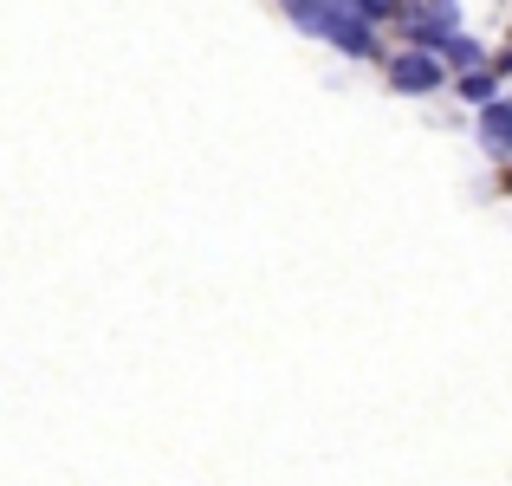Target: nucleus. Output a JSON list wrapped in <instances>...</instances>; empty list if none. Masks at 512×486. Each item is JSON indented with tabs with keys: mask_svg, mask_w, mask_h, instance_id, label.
Returning <instances> with one entry per match:
<instances>
[{
	"mask_svg": "<svg viewBox=\"0 0 512 486\" xmlns=\"http://www.w3.org/2000/svg\"><path fill=\"white\" fill-rule=\"evenodd\" d=\"M389 85L422 98V91L441 85V59H435V52H402V59H389Z\"/></svg>",
	"mask_w": 512,
	"mask_h": 486,
	"instance_id": "f257e3e1",
	"label": "nucleus"
},
{
	"mask_svg": "<svg viewBox=\"0 0 512 486\" xmlns=\"http://www.w3.org/2000/svg\"><path fill=\"white\" fill-rule=\"evenodd\" d=\"M461 91H467V98H493V72H467Z\"/></svg>",
	"mask_w": 512,
	"mask_h": 486,
	"instance_id": "7ed1b4c3",
	"label": "nucleus"
},
{
	"mask_svg": "<svg viewBox=\"0 0 512 486\" xmlns=\"http://www.w3.org/2000/svg\"><path fill=\"white\" fill-rule=\"evenodd\" d=\"M487 137H493V143L512 137V111H506V104H493V111H487Z\"/></svg>",
	"mask_w": 512,
	"mask_h": 486,
	"instance_id": "f03ea898",
	"label": "nucleus"
}]
</instances>
